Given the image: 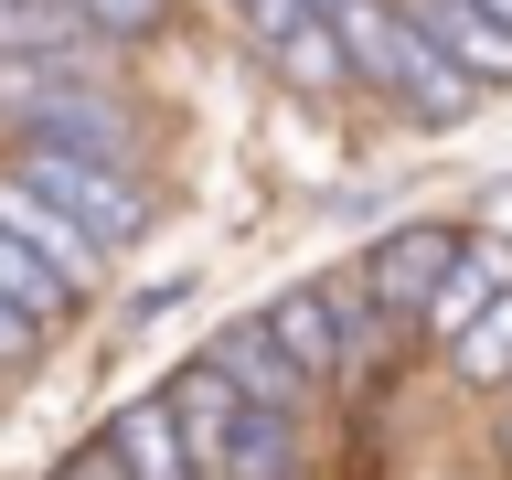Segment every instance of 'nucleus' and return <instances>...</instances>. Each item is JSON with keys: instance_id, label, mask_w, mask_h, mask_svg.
Masks as SVG:
<instances>
[{"instance_id": "ddd939ff", "label": "nucleus", "mask_w": 512, "mask_h": 480, "mask_svg": "<svg viewBox=\"0 0 512 480\" xmlns=\"http://www.w3.org/2000/svg\"><path fill=\"white\" fill-rule=\"evenodd\" d=\"M448 363H459L470 384H512V288L470 320V331H459V342H448Z\"/></svg>"}, {"instance_id": "9b49d317", "label": "nucleus", "mask_w": 512, "mask_h": 480, "mask_svg": "<svg viewBox=\"0 0 512 480\" xmlns=\"http://www.w3.org/2000/svg\"><path fill=\"white\" fill-rule=\"evenodd\" d=\"M96 32L75 0H0V54H86Z\"/></svg>"}, {"instance_id": "423d86ee", "label": "nucleus", "mask_w": 512, "mask_h": 480, "mask_svg": "<svg viewBox=\"0 0 512 480\" xmlns=\"http://www.w3.org/2000/svg\"><path fill=\"white\" fill-rule=\"evenodd\" d=\"M512 288V235H459V256H448V278L427 288V310H416V331H438V342H459L491 299Z\"/></svg>"}, {"instance_id": "a211bd4d", "label": "nucleus", "mask_w": 512, "mask_h": 480, "mask_svg": "<svg viewBox=\"0 0 512 480\" xmlns=\"http://www.w3.org/2000/svg\"><path fill=\"white\" fill-rule=\"evenodd\" d=\"M502 459H512V416H502Z\"/></svg>"}, {"instance_id": "6e6552de", "label": "nucleus", "mask_w": 512, "mask_h": 480, "mask_svg": "<svg viewBox=\"0 0 512 480\" xmlns=\"http://www.w3.org/2000/svg\"><path fill=\"white\" fill-rule=\"evenodd\" d=\"M214 363H224V384H235L246 406H278V416L310 406V374L288 363V342L267 331V320H224V331H214Z\"/></svg>"}, {"instance_id": "f8f14e48", "label": "nucleus", "mask_w": 512, "mask_h": 480, "mask_svg": "<svg viewBox=\"0 0 512 480\" xmlns=\"http://www.w3.org/2000/svg\"><path fill=\"white\" fill-rule=\"evenodd\" d=\"M0 299H11V310H32L43 331H54V320L75 310V288H64L54 267H43V256H32L22 235H11V224H0Z\"/></svg>"}, {"instance_id": "2eb2a0df", "label": "nucleus", "mask_w": 512, "mask_h": 480, "mask_svg": "<svg viewBox=\"0 0 512 480\" xmlns=\"http://www.w3.org/2000/svg\"><path fill=\"white\" fill-rule=\"evenodd\" d=\"M32 352H43V320H32V310H11V299H0V384L22 374Z\"/></svg>"}, {"instance_id": "20e7f679", "label": "nucleus", "mask_w": 512, "mask_h": 480, "mask_svg": "<svg viewBox=\"0 0 512 480\" xmlns=\"http://www.w3.org/2000/svg\"><path fill=\"white\" fill-rule=\"evenodd\" d=\"M0 224H11V235H22V246L43 256V267H54V278L75 288V299H86V288L107 278V246H96L86 224L64 214V203H43V192H32L22 171H0Z\"/></svg>"}, {"instance_id": "9d476101", "label": "nucleus", "mask_w": 512, "mask_h": 480, "mask_svg": "<svg viewBox=\"0 0 512 480\" xmlns=\"http://www.w3.org/2000/svg\"><path fill=\"white\" fill-rule=\"evenodd\" d=\"M267 64H278V86H299V96H342L352 86V64H342V32L320 22V11H299V22L267 43Z\"/></svg>"}, {"instance_id": "1a4fd4ad", "label": "nucleus", "mask_w": 512, "mask_h": 480, "mask_svg": "<svg viewBox=\"0 0 512 480\" xmlns=\"http://www.w3.org/2000/svg\"><path fill=\"white\" fill-rule=\"evenodd\" d=\"M267 331L288 342V363H299L310 384H331V374L352 363V342H342V299H331V288H288V299H267Z\"/></svg>"}, {"instance_id": "39448f33", "label": "nucleus", "mask_w": 512, "mask_h": 480, "mask_svg": "<svg viewBox=\"0 0 512 480\" xmlns=\"http://www.w3.org/2000/svg\"><path fill=\"white\" fill-rule=\"evenodd\" d=\"M406 22L427 32L470 86H512V22L502 11H480V0H406Z\"/></svg>"}, {"instance_id": "f03ea898", "label": "nucleus", "mask_w": 512, "mask_h": 480, "mask_svg": "<svg viewBox=\"0 0 512 480\" xmlns=\"http://www.w3.org/2000/svg\"><path fill=\"white\" fill-rule=\"evenodd\" d=\"M11 171H22L43 203H64V214L86 224L107 256H128L139 235H150V192L128 182V160L107 150H64V139H11Z\"/></svg>"}, {"instance_id": "f257e3e1", "label": "nucleus", "mask_w": 512, "mask_h": 480, "mask_svg": "<svg viewBox=\"0 0 512 480\" xmlns=\"http://www.w3.org/2000/svg\"><path fill=\"white\" fill-rule=\"evenodd\" d=\"M171 416H182L192 459H203L214 480H299V470H310V459H299V416L246 406V395L224 384V363H214V352L171 374Z\"/></svg>"}, {"instance_id": "7ed1b4c3", "label": "nucleus", "mask_w": 512, "mask_h": 480, "mask_svg": "<svg viewBox=\"0 0 512 480\" xmlns=\"http://www.w3.org/2000/svg\"><path fill=\"white\" fill-rule=\"evenodd\" d=\"M448 256H459V224H395V235H374L363 246V299H374L384 320H416L427 310V288L448 278Z\"/></svg>"}, {"instance_id": "dca6fc26", "label": "nucleus", "mask_w": 512, "mask_h": 480, "mask_svg": "<svg viewBox=\"0 0 512 480\" xmlns=\"http://www.w3.org/2000/svg\"><path fill=\"white\" fill-rule=\"evenodd\" d=\"M54 480H128V470H118V459H107V438H96V448H75V459H64Z\"/></svg>"}, {"instance_id": "4468645a", "label": "nucleus", "mask_w": 512, "mask_h": 480, "mask_svg": "<svg viewBox=\"0 0 512 480\" xmlns=\"http://www.w3.org/2000/svg\"><path fill=\"white\" fill-rule=\"evenodd\" d=\"M75 11H86V32H96V43H150L171 0H75Z\"/></svg>"}, {"instance_id": "f3484780", "label": "nucleus", "mask_w": 512, "mask_h": 480, "mask_svg": "<svg viewBox=\"0 0 512 480\" xmlns=\"http://www.w3.org/2000/svg\"><path fill=\"white\" fill-rule=\"evenodd\" d=\"M480 11H502V22H512V0H480Z\"/></svg>"}, {"instance_id": "0eeeda50", "label": "nucleus", "mask_w": 512, "mask_h": 480, "mask_svg": "<svg viewBox=\"0 0 512 480\" xmlns=\"http://www.w3.org/2000/svg\"><path fill=\"white\" fill-rule=\"evenodd\" d=\"M107 459H118L128 480H214L203 459H192L182 416H171V395H128L118 416H107Z\"/></svg>"}]
</instances>
